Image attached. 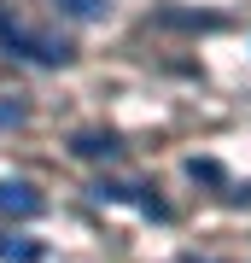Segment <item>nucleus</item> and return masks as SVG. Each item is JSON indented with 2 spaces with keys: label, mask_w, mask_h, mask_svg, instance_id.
Wrapping results in <instances>:
<instances>
[{
  "label": "nucleus",
  "mask_w": 251,
  "mask_h": 263,
  "mask_svg": "<svg viewBox=\"0 0 251 263\" xmlns=\"http://www.w3.org/2000/svg\"><path fill=\"white\" fill-rule=\"evenodd\" d=\"M0 263H47V246L29 234H0Z\"/></svg>",
  "instance_id": "20e7f679"
},
{
  "label": "nucleus",
  "mask_w": 251,
  "mask_h": 263,
  "mask_svg": "<svg viewBox=\"0 0 251 263\" xmlns=\"http://www.w3.org/2000/svg\"><path fill=\"white\" fill-rule=\"evenodd\" d=\"M70 152H76V158H117L123 141H117L111 129H82V135L70 141Z\"/></svg>",
  "instance_id": "7ed1b4c3"
},
{
  "label": "nucleus",
  "mask_w": 251,
  "mask_h": 263,
  "mask_svg": "<svg viewBox=\"0 0 251 263\" xmlns=\"http://www.w3.org/2000/svg\"><path fill=\"white\" fill-rule=\"evenodd\" d=\"M24 117H29V105H24V100H12V94H0V129H18Z\"/></svg>",
  "instance_id": "0eeeda50"
},
{
  "label": "nucleus",
  "mask_w": 251,
  "mask_h": 263,
  "mask_svg": "<svg viewBox=\"0 0 251 263\" xmlns=\"http://www.w3.org/2000/svg\"><path fill=\"white\" fill-rule=\"evenodd\" d=\"M187 176H193V181H222V164H216V158H193Z\"/></svg>",
  "instance_id": "6e6552de"
},
{
  "label": "nucleus",
  "mask_w": 251,
  "mask_h": 263,
  "mask_svg": "<svg viewBox=\"0 0 251 263\" xmlns=\"http://www.w3.org/2000/svg\"><path fill=\"white\" fill-rule=\"evenodd\" d=\"M123 205H140L152 222H169V205L158 199V187H129V199H123Z\"/></svg>",
  "instance_id": "39448f33"
},
{
  "label": "nucleus",
  "mask_w": 251,
  "mask_h": 263,
  "mask_svg": "<svg viewBox=\"0 0 251 263\" xmlns=\"http://www.w3.org/2000/svg\"><path fill=\"white\" fill-rule=\"evenodd\" d=\"M59 12H70V18H82V24H93V18H105L111 12V0H53Z\"/></svg>",
  "instance_id": "423d86ee"
},
{
  "label": "nucleus",
  "mask_w": 251,
  "mask_h": 263,
  "mask_svg": "<svg viewBox=\"0 0 251 263\" xmlns=\"http://www.w3.org/2000/svg\"><path fill=\"white\" fill-rule=\"evenodd\" d=\"M41 205L47 199L29 187V181H0V211L6 216H41Z\"/></svg>",
  "instance_id": "f03ea898"
},
{
  "label": "nucleus",
  "mask_w": 251,
  "mask_h": 263,
  "mask_svg": "<svg viewBox=\"0 0 251 263\" xmlns=\"http://www.w3.org/2000/svg\"><path fill=\"white\" fill-rule=\"evenodd\" d=\"M0 47L18 53V59H29V65H70V47H65V41L35 35V29H18V24H6V18H0Z\"/></svg>",
  "instance_id": "f257e3e1"
}]
</instances>
